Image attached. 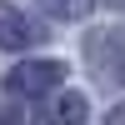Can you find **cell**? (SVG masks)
Segmentation results:
<instances>
[{"label":"cell","mask_w":125,"mask_h":125,"mask_svg":"<svg viewBox=\"0 0 125 125\" xmlns=\"http://www.w3.org/2000/svg\"><path fill=\"white\" fill-rule=\"evenodd\" d=\"M85 60L105 85H125V30H95L85 40Z\"/></svg>","instance_id":"1"},{"label":"cell","mask_w":125,"mask_h":125,"mask_svg":"<svg viewBox=\"0 0 125 125\" xmlns=\"http://www.w3.org/2000/svg\"><path fill=\"white\" fill-rule=\"evenodd\" d=\"M60 80H65V65L60 60H25V65H15L5 75V90L10 95H45Z\"/></svg>","instance_id":"2"},{"label":"cell","mask_w":125,"mask_h":125,"mask_svg":"<svg viewBox=\"0 0 125 125\" xmlns=\"http://www.w3.org/2000/svg\"><path fill=\"white\" fill-rule=\"evenodd\" d=\"M35 40H40V25L25 10H15V5L0 0V50H30Z\"/></svg>","instance_id":"3"},{"label":"cell","mask_w":125,"mask_h":125,"mask_svg":"<svg viewBox=\"0 0 125 125\" xmlns=\"http://www.w3.org/2000/svg\"><path fill=\"white\" fill-rule=\"evenodd\" d=\"M40 120H45V125H80V120H85V95H75V90L50 95V105H45Z\"/></svg>","instance_id":"4"},{"label":"cell","mask_w":125,"mask_h":125,"mask_svg":"<svg viewBox=\"0 0 125 125\" xmlns=\"http://www.w3.org/2000/svg\"><path fill=\"white\" fill-rule=\"evenodd\" d=\"M90 5H95V0H40V10L55 15V20H80Z\"/></svg>","instance_id":"5"},{"label":"cell","mask_w":125,"mask_h":125,"mask_svg":"<svg viewBox=\"0 0 125 125\" xmlns=\"http://www.w3.org/2000/svg\"><path fill=\"white\" fill-rule=\"evenodd\" d=\"M0 125H25L20 115H10V110H0Z\"/></svg>","instance_id":"6"},{"label":"cell","mask_w":125,"mask_h":125,"mask_svg":"<svg viewBox=\"0 0 125 125\" xmlns=\"http://www.w3.org/2000/svg\"><path fill=\"white\" fill-rule=\"evenodd\" d=\"M105 125H125V105H120V110H110V120H105Z\"/></svg>","instance_id":"7"},{"label":"cell","mask_w":125,"mask_h":125,"mask_svg":"<svg viewBox=\"0 0 125 125\" xmlns=\"http://www.w3.org/2000/svg\"><path fill=\"white\" fill-rule=\"evenodd\" d=\"M105 5H125V0H105Z\"/></svg>","instance_id":"8"}]
</instances>
